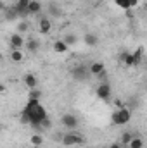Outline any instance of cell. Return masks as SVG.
<instances>
[{
	"label": "cell",
	"instance_id": "cell-1",
	"mask_svg": "<svg viewBox=\"0 0 147 148\" xmlns=\"http://www.w3.org/2000/svg\"><path fill=\"white\" fill-rule=\"evenodd\" d=\"M45 117H49L47 109H45L38 100H30V98H28L24 109L19 114V121H21L23 124H30V126L35 127V129H40V124H42V121H43Z\"/></svg>",
	"mask_w": 147,
	"mask_h": 148
},
{
	"label": "cell",
	"instance_id": "cell-2",
	"mask_svg": "<svg viewBox=\"0 0 147 148\" xmlns=\"http://www.w3.org/2000/svg\"><path fill=\"white\" fill-rule=\"evenodd\" d=\"M130 119H132V112L126 107H119L111 114V121H112L114 126H125V124L130 122Z\"/></svg>",
	"mask_w": 147,
	"mask_h": 148
},
{
	"label": "cell",
	"instance_id": "cell-3",
	"mask_svg": "<svg viewBox=\"0 0 147 148\" xmlns=\"http://www.w3.org/2000/svg\"><path fill=\"white\" fill-rule=\"evenodd\" d=\"M61 141H62V145L64 147H80V145H83L85 143V138L81 136V134H78V133H66L62 138H61Z\"/></svg>",
	"mask_w": 147,
	"mask_h": 148
},
{
	"label": "cell",
	"instance_id": "cell-4",
	"mask_svg": "<svg viewBox=\"0 0 147 148\" xmlns=\"http://www.w3.org/2000/svg\"><path fill=\"white\" fill-rule=\"evenodd\" d=\"M97 98L99 100H102V102H109L111 97H112V90H111L109 83H101L99 86H97Z\"/></svg>",
	"mask_w": 147,
	"mask_h": 148
},
{
	"label": "cell",
	"instance_id": "cell-5",
	"mask_svg": "<svg viewBox=\"0 0 147 148\" xmlns=\"http://www.w3.org/2000/svg\"><path fill=\"white\" fill-rule=\"evenodd\" d=\"M9 47L10 50H23L24 48V38L21 33H12L9 38Z\"/></svg>",
	"mask_w": 147,
	"mask_h": 148
},
{
	"label": "cell",
	"instance_id": "cell-6",
	"mask_svg": "<svg viewBox=\"0 0 147 148\" xmlns=\"http://www.w3.org/2000/svg\"><path fill=\"white\" fill-rule=\"evenodd\" d=\"M71 74H73V77L76 79V81H85V79H88V76H90V73H88V67L87 66H76V67H73L71 69Z\"/></svg>",
	"mask_w": 147,
	"mask_h": 148
},
{
	"label": "cell",
	"instance_id": "cell-7",
	"mask_svg": "<svg viewBox=\"0 0 147 148\" xmlns=\"http://www.w3.org/2000/svg\"><path fill=\"white\" fill-rule=\"evenodd\" d=\"M61 122H62V126H64L66 129H76L78 124H80L78 117L73 115V114H64V115L61 117Z\"/></svg>",
	"mask_w": 147,
	"mask_h": 148
},
{
	"label": "cell",
	"instance_id": "cell-8",
	"mask_svg": "<svg viewBox=\"0 0 147 148\" xmlns=\"http://www.w3.org/2000/svg\"><path fill=\"white\" fill-rule=\"evenodd\" d=\"M28 3H30V0H17L16 3H14V7H16V10H17V16L21 17V19H26L30 14H28Z\"/></svg>",
	"mask_w": 147,
	"mask_h": 148
},
{
	"label": "cell",
	"instance_id": "cell-9",
	"mask_svg": "<svg viewBox=\"0 0 147 148\" xmlns=\"http://www.w3.org/2000/svg\"><path fill=\"white\" fill-rule=\"evenodd\" d=\"M23 83L28 90H33V88H38V77L33 73H26L24 77H23Z\"/></svg>",
	"mask_w": 147,
	"mask_h": 148
},
{
	"label": "cell",
	"instance_id": "cell-10",
	"mask_svg": "<svg viewBox=\"0 0 147 148\" xmlns=\"http://www.w3.org/2000/svg\"><path fill=\"white\" fill-rule=\"evenodd\" d=\"M50 29H52V21H50L49 17H42V19L38 21V31H40L42 35H49Z\"/></svg>",
	"mask_w": 147,
	"mask_h": 148
},
{
	"label": "cell",
	"instance_id": "cell-11",
	"mask_svg": "<svg viewBox=\"0 0 147 148\" xmlns=\"http://www.w3.org/2000/svg\"><path fill=\"white\" fill-rule=\"evenodd\" d=\"M102 71H106V66H104L101 60H94V62L88 66V73L92 74V76H99Z\"/></svg>",
	"mask_w": 147,
	"mask_h": 148
},
{
	"label": "cell",
	"instance_id": "cell-12",
	"mask_svg": "<svg viewBox=\"0 0 147 148\" xmlns=\"http://www.w3.org/2000/svg\"><path fill=\"white\" fill-rule=\"evenodd\" d=\"M2 12H3V16H5V19H7V21H16V19H19L17 10H16V7H14V5H7Z\"/></svg>",
	"mask_w": 147,
	"mask_h": 148
},
{
	"label": "cell",
	"instance_id": "cell-13",
	"mask_svg": "<svg viewBox=\"0 0 147 148\" xmlns=\"http://www.w3.org/2000/svg\"><path fill=\"white\" fill-rule=\"evenodd\" d=\"M49 14H50V17H54V19L61 17V16H62V9H61V5L55 3V2H50V3H49Z\"/></svg>",
	"mask_w": 147,
	"mask_h": 148
},
{
	"label": "cell",
	"instance_id": "cell-14",
	"mask_svg": "<svg viewBox=\"0 0 147 148\" xmlns=\"http://www.w3.org/2000/svg\"><path fill=\"white\" fill-rule=\"evenodd\" d=\"M83 41L87 47H97L99 45V36L95 33H85L83 35Z\"/></svg>",
	"mask_w": 147,
	"mask_h": 148
},
{
	"label": "cell",
	"instance_id": "cell-15",
	"mask_svg": "<svg viewBox=\"0 0 147 148\" xmlns=\"http://www.w3.org/2000/svg\"><path fill=\"white\" fill-rule=\"evenodd\" d=\"M40 10H42L40 0H30V3H28V14H30V16H35Z\"/></svg>",
	"mask_w": 147,
	"mask_h": 148
},
{
	"label": "cell",
	"instance_id": "cell-16",
	"mask_svg": "<svg viewBox=\"0 0 147 148\" xmlns=\"http://www.w3.org/2000/svg\"><path fill=\"white\" fill-rule=\"evenodd\" d=\"M52 48H54V52H55V53H66V52L69 50V47H68V45H66L62 40H57V41H54Z\"/></svg>",
	"mask_w": 147,
	"mask_h": 148
},
{
	"label": "cell",
	"instance_id": "cell-17",
	"mask_svg": "<svg viewBox=\"0 0 147 148\" xmlns=\"http://www.w3.org/2000/svg\"><path fill=\"white\" fill-rule=\"evenodd\" d=\"M24 47L28 48V52L37 53L38 48H40V41H38V40H35V38H30L28 41H24Z\"/></svg>",
	"mask_w": 147,
	"mask_h": 148
},
{
	"label": "cell",
	"instance_id": "cell-18",
	"mask_svg": "<svg viewBox=\"0 0 147 148\" xmlns=\"http://www.w3.org/2000/svg\"><path fill=\"white\" fill-rule=\"evenodd\" d=\"M10 60H12L14 64H21V62L24 60L23 50H10Z\"/></svg>",
	"mask_w": 147,
	"mask_h": 148
},
{
	"label": "cell",
	"instance_id": "cell-19",
	"mask_svg": "<svg viewBox=\"0 0 147 148\" xmlns=\"http://www.w3.org/2000/svg\"><path fill=\"white\" fill-rule=\"evenodd\" d=\"M132 59H133V66H139L142 62V59H144V48L140 47L135 52H132Z\"/></svg>",
	"mask_w": 147,
	"mask_h": 148
},
{
	"label": "cell",
	"instance_id": "cell-20",
	"mask_svg": "<svg viewBox=\"0 0 147 148\" xmlns=\"http://www.w3.org/2000/svg\"><path fill=\"white\" fill-rule=\"evenodd\" d=\"M62 41H64L68 47H74V45L78 43V36H76V35H73V33H66V35H64V38H62Z\"/></svg>",
	"mask_w": 147,
	"mask_h": 148
},
{
	"label": "cell",
	"instance_id": "cell-21",
	"mask_svg": "<svg viewBox=\"0 0 147 148\" xmlns=\"http://www.w3.org/2000/svg\"><path fill=\"white\" fill-rule=\"evenodd\" d=\"M128 148H144V140L140 136H132V140L128 143Z\"/></svg>",
	"mask_w": 147,
	"mask_h": 148
},
{
	"label": "cell",
	"instance_id": "cell-22",
	"mask_svg": "<svg viewBox=\"0 0 147 148\" xmlns=\"http://www.w3.org/2000/svg\"><path fill=\"white\" fill-rule=\"evenodd\" d=\"M132 136H133L132 133H125V134L121 136V140H119L118 143H119L121 147H125V148H126V147H128V143H130V140H132Z\"/></svg>",
	"mask_w": 147,
	"mask_h": 148
},
{
	"label": "cell",
	"instance_id": "cell-23",
	"mask_svg": "<svg viewBox=\"0 0 147 148\" xmlns=\"http://www.w3.org/2000/svg\"><path fill=\"white\" fill-rule=\"evenodd\" d=\"M30 143H31L33 147H42V143H43V138H42V134H33V136L30 138Z\"/></svg>",
	"mask_w": 147,
	"mask_h": 148
},
{
	"label": "cell",
	"instance_id": "cell-24",
	"mask_svg": "<svg viewBox=\"0 0 147 148\" xmlns=\"http://www.w3.org/2000/svg\"><path fill=\"white\" fill-rule=\"evenodd\" d=\"M28 29H30V24L23 19V21L17 24V31H16V33H28Z\"/></svg>",
	"mask_w": 147,
	"mask_h": 148
},
{
	"label": "cell",
	"instance_id": "cell-25",
	"mask_svg": "<svg viewBox=\"0 0 147 148\" xmlns=\"http://www.w3.org/2000/svg\"><path fill=\"white\" fill-rule=\"evenodd\" d=\"M40 98H42V91H40L38 88L30 90V100H38V102H40Z\"/></svg>",
	"mask_w": 147,
	"mask_h": 148
},
{
	"label": "cell",
	"instance_id": "cell-26",
	"mask_svg": "<svg viewBox=\"0 0 147 148\" xmlns=\"http://www.w3.org/2000/svg\"><path fill=\"white\" fill-rule=\"evenodd\" d=\"M116 2V5L119 7V9H123V10H130V0H114Z\"/></svg>",
	"mask_w": 147,
	"mask_h": 148
},
{
	"label": "cell",
	"instance_id": "cell-27",
	"mask_svg": "<svg viewBox=\"0 0 147 148\" xmlns=\"http://www.w3.org/2000/svg\"><path fill=\"white\" fill-rule=\"evenodd\" d=\"M52 126V121H50V117H45L43 121H42V124H40V129H49Z\"/></svg>",
	"mask_w": 147,
	"mask_h": 148
},
{
	"label": "cell",
	"instance_id": "cell-28",
	"mask_svg": "<svg viewBox=\"0 0 147 148\" xmlns=\"http://www.w3.org/2000/svg\"><path fill=\"white\" fill-rule=\"evenodd\" d=\"M128 3H130V9H135V7L139 5V0H130Z\"/></svg>",
	"mask_w": 147,
	"mask_h": 148
},
{
	"label": "cell",
	"instance_id": "cell-29",
	"mask_svg": "<svg viewBox=\"0 0 147 148\" xmlns=\"http://www.w3.org/2000/svg\"><path fill=\"white\" fill-rule=\"evenodd\" d=\"M5 90H7V86H5V84H3V83H0V93H3V91H5Z\"/></svg>",
	"mask_w": 147,
	"mask_h": 148
},
{
	"label": "cell",
	"instance_id": "cell-30",
	"mask_svg": "<svg viewBox=\"0 0 147 148\" xmlns=\"http://www.w3.org/2000/svg\"><path fill=\"white\" fill-rule=\"evenodd\" d=\"M109 148H125V147H121V145H119V143H114V145H111Z\"/></svg>",
	"mask_w": 147,
	"mask_h": 148
},
{
	"label": "cell",
	"instance_id": "cell-31",
	"mask_svg": "<svg viewBox=\"0 0 147 148\" xmlns=\"http://www.w3.org/2000/svg\"><path fill=\"white\" fill-rule=\"evenodd\" d=\"M5 7H7V5H5V3H3V2H0V10H3V9H5Z\"/></svg>",
	"mask_w": 147,
	"mask_h": 148
},
{
	"label": "cell",
	"instance_id": "cell-32",
	"mask_svg": "<svg viewBox=\"0 0 147 148\" xmlns=\"http://www.w3.org/2000/svg\"><path fill=\"white\" fill-rule=\"evenodd\" d=\"M2 59H3V55H2V52H0V62H2Z\"/></svg>",
	"mask_w": 147,
	"mask_h": 148
},
{
	"label": "cell",
	"instance_id": "cell-33",
	"mask_svg": "<svg viewBox=\"0 0 147 148\" xmlns=\"http://www.w3.org/2000/svg\"><path fill=\"white\" fill-rule=\"evenodd\" d=\"M104 148H109V147H104Z\"/></svg>",
	"mask_w": 147,
	"mask_h": 148
}]
</instances>
